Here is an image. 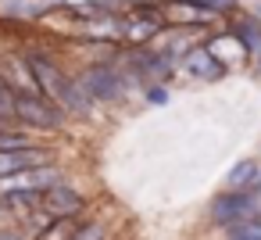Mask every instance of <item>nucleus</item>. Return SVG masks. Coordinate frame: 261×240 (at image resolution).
Wrapping results in <instances>:
<instances>
[{
  "label": "nucleus",
  "instance_id": "nucleus-1",
  "mask_svg": "<svg viewBox=\"0 0 261 240\" xmlns=\"http://www.w3.org/2000/svg\"><path fill=\"white\" fill-rule=\"evenodd\" d=\"M25 58H29V65H33V76H36V83H40V93H43L61 115H86V111L93 108V101L83 93L79 79H72V76L61 68L58 58H50V54H43V51H29Z\"/></svg>",
  "mask_w": 261,
  "mask_h": 240
},
{
  "label": "nucleus",
  "instance_id": "nucleus-2",
  "mask_svg": "<svg viewBox=\"0 0 261 240\" xmlns=\"http://www.w3.org/2000/svg\"><path fill=\"white\" fill-rule=\"evenodd\" d=\"M254 194H240V190H222L211 197L207 204V219L211 226H222V229H232L247 219H254Z\"/></svg>",
  "mask_w": 261,
  "mask_h": 240
},
{
  "label": "nucleus",
  "instance_id": "nucleus-3",
  "mask_svg": "<svg viewBox=\"0 0 261 240\" xmlns=\"http://www.w3.org/2000/svg\"><path fill=\"white\" fill-rule=\"evenodd\" d=\"M79 86L83 93L97 104V101H118L125 93V76L115 68V65H90L83 76H79Z\"/></svg>",
  "mask_w": 261,
  "mask_h": 240
},
{
  "label": "nucleus",
  "instance_id": "nucleus-4",
  "mask_svg": "<svg viewBox=\"0 0 261 240\" xmlns=\"http://www.w3.org/2000/svg\"><path fill=\"white\" fill-rule=\"evenodd\" d=\"M15 122H22L25 129H61L65 115L47 101V97H15Z\"/></svg>",
  "mask_w": 261,
  "mask_h": 240
},
{
  "label": "nucleus",
  "instance_id": "nucleus-5",
  "mask_svg": "<svg viewBox=\"0 0 261 240\" xmlns=\"http://www.w3.org/2000/svg\"><path fill=\"white\" fill-rule=\"evenodd\" d=\"M0 79H4L11 86L15 97H43L40 93V83L33 76V65L25 54H8V58H0Z\"/></svg>",
  "mask_w": 261,
  "mask_h": 240
},
{
  "label": "nucleus",
  "instance_id": "nucleus-6",
  "mask_svg": "<svg viewBox=\"0 0 261 240\" xmlns=\"http://www.w3.org/2000/svg\"><path fill=\"white\" fill-rule=\"evenodd\" d=\"M40 211L47 219H61V215H83L86 211V197L79 190H72L68 183H58L50 190L40 194Z\"/></svg>",
  "mask_w": 261,
  "mask_h": 240
},
{
  "label": "nucleus",
  "instance_id": "nucleus-7",
  "mask_svg": "<svg viewBox=\"0 0 261 240\" xmlns=\"http://www.w3.org/2000/svg\"><path fill=\"white\" fill-rule=\"evenodd\" d=\"M58 183H65V172L47 161V165L25 169V172L4 179V183H0V194H4V190H33V194H43V190H50V186H58Z\"/></svg>",
  "mask_w": 261,
  "mask_h": 240
},
{
  "label": "nucleus",
  "instance_id": "nucleus-8",
  "mask_svg": "<svg viewBox=\"0 0 261 240\" xmlns=\"http://www.w3.org/2000/svg\"><path fill=\"white\" fill-rule=\"evenodd\" d=\"M50 161V151L47 147H15V151H0V183L25 172V169H36V165H47Z\"/></svg>",
  "mask_w": 261,
  "mask_h": 240
},
{
  "label": "nucleus",
  "instance_id": "nucleus-9",
  "mask_svg": "<svg viewBox=\"0 0 261 240\" xmlns=\"http://www.w3.org/2000/svg\"><path fill=\"white\" fill-rule=\"evenodd\" d=\"M182 68L193 76V79H204V83H215V79H222L229 68L207 51V47H193L186 58H182Z\"/></svg>",
  "mask_w": 261,
  "mask_h": 240
},
{
  "label": "nucleus",
  "instance_id": "nucleus-10",
  "mask_svg": "<svg viewBox=\"0 0 261 240\" xmlns=\"http://www.w3.org/2000/svg\"><path fill=\"white\" fill-rule=\"evenodd\" d=\"M125 65H129V72L140 76V79H161V76H168V58H165V54H154V51H147V47H136V51L125 58Z\"/></svg>",
  "mask_w": 261,
  "mask_h": 240
},
{
  "label": "nucleus",
  "instance_id": "nucleus-11",
  "mask_svg": "<svg viewBox=\"0 0 261 240\" xmlns=\"http://www.w3.org/2000/svg\"><path fill=\"white\" fill-rule=\"evenodd\" d=\"M261 186V161L257 158H243L229 169L225 176V190H240V194H250Z\"/></svg>",
  "mask_w": 261,
  "mask_h": 240
},
{
  "label": "nucleus",
  "instance_id": "nucleus-12",
  "mask_svg": "<svg viewBox=\"0 0 261 240\" xmlns=\"http://www.w3.org/2000/svg\"><path fill=\"white\" fill-rule=\"evenodd\" d=\"M229 36L247 47V54H261V18L257 15H232Z\"/></svg>",
  "mask_w": 261,
  "mask_h": 240
},
{
  "label": "nucleus",
  "instance_id": "nucleus-13",
  "mask_svg": "<svg viewBox=\"0 0 261 240\" xmlns=\"http://www.w3.org/2000/svg\"><path fill=\"white\" fill-rule=\"evenodd\" d=\"M75 233H79V215H61V219H47L36 240H75Z\"/></svg>",
  "mask_w": 261,
  "mask_h": 240
},
{
  "label": "nucleus",
  "instance_id": "nucleus-14",
  "mask_svg": "<svg viewBox=\"0 0 261 240\" xmlns=\"http://www.w3.org/2000/svg\"><path fill=\"white\" fill-rule=\"evenodd\" d=\"M229 240H261V219H247L229 229Z\"/></svg>",
  "mask_w": 261,
  "mask_h": 240
},
{
  "label": "nucleus",
  "instance_id": "nucleus-15",
  "mask_svg": "<svg viewBox=\"0 0 261 240\" xmlns=\"http://www.w3.org/2000/svg\"><path fill=\"white\" fill-rule=\"evenodd\" d=\"M75 240H108V226L100 219H90V222H79V233Z\"/></svg>",
  "mask_w": 261,
  "mask_h": 240
},
{
  "label": "nucleus",
  "instance_id": "nucleus-16",
  "mask_svg": "<svg viewBox=\"0 0 261 240\" xmlns=\"http://www.w3.org/2000/svg\"><path fill=\"white\" fill-rule=\"evenodd\" d=\"M190 4L204 8V11H211V15H222V11H229V4H232V0H190Z\"/></svg>",
  "mask_w": 261,
  "mask_h": 240
},
{
  "label": "nucleus",
  "instance_id": "nucleus-17",
  "mask_svg": "<svg viewBox=\"0 0 261 240\" xmlns=\"http://www.w3.org/2000/svg\"><path fill=\"white\" fill-rule=\"evenodd\" d=\"M147 101H150V104H165V101H168V90H165V86H150V90H147Z\"/></svg>",
  "mask_w": 261,
  "mask_h": 240
},
{
  "label": "nucleus",
  "instance_id": "nucleus-18",
  "mask_svg": "<svg viewBox=\"0 0 261 240\" xmlns=\"http://www.w3.org/2000/svg\"><path fill=\"white\" fill-rule=\"evenodd\" d=\"M257 72H261V61H257Z\"/></svg>",
  "mask_w": 261,
  "mask_h": 240
},
{
  "label": "nucleus",
  "instance_id": "nucleus-19",
  "mask_svg": "<svg viewBox=\"0 0 261 240\" xmlns=\"http://www.w3.org/2000/svg\"><path fill=\"white\" fill-rule=\"evenodd\" d=\"M257 190H261V186H257Z\"/></svg>",
  "mask_w": 261,
  "mask_h": 240
}]
</instances>
